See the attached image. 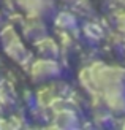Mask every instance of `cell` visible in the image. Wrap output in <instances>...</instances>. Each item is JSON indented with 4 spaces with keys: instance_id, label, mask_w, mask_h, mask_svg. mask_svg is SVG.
I'll return each mask as SVG.
<instances>
[{
    "instance_id": "cell-1",
    "label": "cell",
    "mask_w": 125,
    "mask_h": 130,
    "mask_svg": "<svg viewBox=\"0 0 125 130\" xmlns=\"http://www.w3.org/2000/svg\"><path fill=\"white\" fill-rule=\"evenodd\" d=\"M0 44H2L5 54L19 63H22L29 56L22 38L19 37V34L14 30L13 25H5L0 29Z\"/></svg>"
},
{
    "instance_id": "cell-2",
    "label": "cell",
    "mask_w": 125,
    "mask_h": 130,
    "mask_svg": "<svg viewBox=\"0 0 125 130\" xmlns=\"http://www.w3.org/2000/svg\"><path fill=\"white\" fill-rule=\"evenodd\" d=\"M29 73L35 83H44L60 75V65L52 57H40L30 63Z\"/></svg>"
},
{
    "instance_id": "cell-3",
    "label": "cell",
    "mask_w": 125,
    "mask_h": 130,
    "mask_svg": "<svg viewBox=\"0 0 125 130\" xmlns=\"http://www.w3.org/2000/svg\"><path fill=\"white\" fill-rule=\"evenodd\" d=\"M100 100L104 105V108L109 109L113 114L117 116L125 114V84H119V86L106 89L100 95Z\"/></svg>"
},
{
    "instance_id": "cell-4",
    "label": "cell",
    "mask_w": 125,
    "mask_h": 130,
    "mask_svg": "<svg viewBox=\"0 0 125 130\" xmlns=\"http://www.w3.org/2000/svg\"><path fill=\"white\" fill-rule=\"evenodd\" d=\"M21 27H22V35L25 40L30 41H37L38 38L44 37L46 34V27L41 21V16H33V14H27L22 21H21Z\"/></svg>"
},
{
    "instance_id": "cell-5",
    "label": "cell",
    "mask_w": 125,
    "mask_h": 130,
    "mask_svg": "<svg viewBox=\"0 0 125 130\" xmlns=\"http://www.w3.org/2000/svg\"><path fill=\"white\" fill-rule=\"evenodd\" d=\"M16 5L27 14L44 16L52 10V0H14Z\"/></svg>"
},
{
    "instance_id": "cell-6",
    "label": "cell",
    "mask_w": 125,
    "mask_h": 130,
    "mask_svg": "<svg viewBox=\"0 0 125 130\" xmlns=\"http://www.w3.org/2000/svg\"><path fill=\"white\" fill-rule=\"evenodd\" d=\"M35 48L38 51V54L41 57H52V59H56L60 53V46H59V43L54 40V38H49V37H41L38 38L35 41Z\"/></svg>"
},
{
    "instance_id": "cell-7",
    "label": "cell",
    "mask_w": 125,
    "mask_h": 130,
    "mask_svg": "<svg viewBox=\"0 0 125 130\" xmlns=\"http://www.w3.org/2000/svg\"><path fill=\"white\" fill-rule=\"evenodd\" d=\"M54 121L57 127H71L76 124V114L68 108H60L56 111Z\"/></svg>"
},
{
    "instance_id": "cell-8",
    "label": "cell",
    "mask_w": 125,
    "mask_h": 130,
    "mask_svg": "<svg viewBox=\"0 0 125 130\" xmlns=\"http://www.w3.org/2000/svg\"><path fill=\"white\" fill-rule=\"evenodd\" d=\"M56 25H57V29H60L62 32H68L71 30L76 25V18L75 14H71V13H59L57 18H56Z\"/></svg>"
},
{
    "instance_id": "cell-9",
    "label": "cell",
    "mask_w": 125,
    "mask_h": 130,
    "mask_svg": "<svg viewBox=\"0 0 125 130\" xmlns=\"http://www.w3.org/2000/svg\"><path fill=\"white\" fill-rule=\"evenodd\" d=\"M84 30H85V35H87V38H90V40H100L101 35H103L101 29L98 27L97 24H87Z\"/></svg>"
},
{
    "instance_id": "cell-10",
    "label": "cell",
    "mask_w": 125,
    "mask_h": 130,
    "mask_svg": "<svg viewBox=\"0 0 125 130\" xmlns=\"http://www.w3.org/2000/svg\"><path fill=\"white\" fill-rule=\"evenodd\" d=\"M116 24H117V29H119V32H122V34L125 35V11L120 13V14L117 16Z\"/></svg>"
},
{
    "instance_id": "cell-11",
    "label": "cell",
    "mask_w": 125,
    "mask_h": 130,
    "mask_svg": "<svg viewBox=\"0 0 125 130\" xmlns=\"http://www.w3.org/2000/svg\"><path fill=\"white\" fill-rule=\"evenodd\" d=\"M62 2H67V3H75L76 0H62Z\"/></svg>"
},
{
    "instance_id": "cell-12",
    "label": "cell",
    "mask_w": 125,
    "mask_h": 130,
    "mask_svg": "<svg viewBox=\"0 0 125 130\" xmlns=\"http://www.w3.org/2000/svg\"><path fill=\"white\" fill-rule=\"evenodd\" d=\"M117 2H119V3H120L122 6H125V0H117Z\"/></svg>"
},
{
    "instance_id": "cell-13",
    "label": "cell",
    "mask_w": 125,
    "mask_h": 130,
    "mask_svg": "<svg viewBox=\"0 0 125 130\" xmlns=\"http://www.w3.org/2000/svg\"><path fill=\"white\" fill-rule=\"evenodd\" d=\"M123 125H125V124H123Z\"/></svg>"
}]
</instances>
